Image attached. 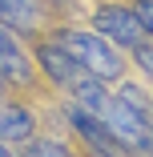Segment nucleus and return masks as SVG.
<instances>
[{
    "mask_svg": "<svg viewBox=\"0 0 153 157\" xmlns=\"http://www.w3.org/2000/svg\"><path fill=\"white\" fill-rule=\"evenodd\" d=\"M93 24H97L101 36H109V40L121 44V48H133L137 40L149 36V28L141 24L137 8H121V4H101V8L93 12Z\"/></svg>",
    "mask_w": 153,
    "mask_h": 157,
    "instance_id": "2",
    "label": "nucleus"
},
{
    "mask_svg": "<svg viewBox=\"0 0 153 157\" xmlns=\"http://www.w3.org/2000/svg\"><path fill=\"white\" fill-rule=\"evenodd\" d=\"M0 93H4V81H0Z\"/></svg>",
    "mask_w": 153,
    "mask_h": 157,
    "instance_id": "12",
    "label": "nucleus"
},
{
    "mask_svg": "<svg viewBox=\"0 0 153 157\" xmlns=\"http://www.w3.org/2000/svg\"><path fill=\"white\" fill-rule=\"evenodd\" d=\"M36 65L44 69V77H52L60 89H73V85H81V81H89V77H93V73H89L85 65H81V60L65 48V44H40L36 48Z\"/></svg>",
    "mask_w": 153,
    "mask_h": 157,
    "instance_id": "3",
    "label": "nucleus"
},
{
    "mask_svg": "<svg viewBox=\"0 0 153 157\" xmlns=\"http://www.w3.org/2000/svg\"><path fill=\"white\" fill-rule=\"evenodd\" d=\"M24 153H33V157H69V145H60V141H33L28 137Z\"/></svg>",
    "mask_w": 153,
    "mask_h": 157,
    "instance_id": "9",
    "label": "nucleus"
},
{
    "mask_svg": "<svg viewBox=\"0 0 153 157\" xmlns=\"http://www.w3.org/2000/svg\"><path fill=\"white\" fill-rule=\"evenodd\" d=\"M0 20L12 28H33L36 24V0H0Z\"/></svg>",
    "mask_w": 153,
    "mask_h": 157,
    "instance_id": "7",
    "label": "nucleus"
},
{
    "mask_svg": "<svg viewBox=\"0 0 153 157\" xmlns=\"http://www.w3.org/2000/svg\"><path fill=\"white\" fill-rule=\"evenodd\" d=\"M0 81H4V85H28V81H33L28 52L12 36V24H4V20H0Z\"/></svg>",
    "mask_w": 153,
    "mask_h": 157,
    "instance_id": "5",
    "label": "nucleus"
},
{
    "mask_svg": "<svg viewBox=\"0 0 153 157\" xmlns=\"http://www.w3.org/2000/svg\"><path fill=\"white\" fill-rule=\"evenodd\" d=\"M60 44H65L81 65L93 73V77H101V81H117L121 77V52H117V44L109 40V36H101V33H81V28H65L60 33Z\"/></svg>",
    "mask_w": 153,
    "mask_h": 157,
    "instance_id": "1",
    "label": "nucleus"
},
{
    "mask_svg": "<svg viewBox=\"0 0 153 157\" xmlns=\"http://www.w3.org/2000/svg\"><path fill=\"white\" fill-rule=\"evenodd\" d=\"M69 121H73V129H77V133H81L89 145H93V153H133V149L121 141V137L109 129L101 117H93L89 109H81L77 101L69 105Z\"/></svg>",
    "mask_w": 153,
    "mask_h": 157,
    "instance_id": "4",
    "label": "nucleus"
},
{
    "mask_svg": "<svg viewBox=\"0 0 153 157\" xmlns=\"http://www.w3.org/2000/svg\"><path fill=\"white\" fill-rule=\"evenodd\" d=\"M33 129H36L33 113H28L24 105H16V101H4V97H0V141H4L8 149L12 145H24L28 137H33Z\"/></svg>",
    "mask_w": 153,
    "mask_h": 157,
    "instance_id": "6",
    "label": "nucleus"
},
{
    "mask_svg": "<svg viewBox=\"0 0 153 157\" xmlns=\"http://www.w3.org/2000/svg\"><path fill=\"white\" fill-rule=\"evenodd\" d=\"M117 97H121V101H125V105H129V109H133L137 117H145V121H153V105L145 101V93H141L137 85H125V89H121V93H117Z\"/></svg>",
    "mask_w": 153,
    "mask_h": 157,
    "instance_id": "8",
    "label": "nucleus"
},
{
    "mask_svg": "<svg viewBox=\"0 0 153 157\" xmlns=\"http://www.w3.org/2000/svg\"><path fill=\"white\" fill-rule=\"evenodd\" d=\"M133 8H137V16H141V24L149 28V36H153V0H137Z\"/></svg>",
    "mask_w": 153,
    "mask_h": 157,
    "instance_id": "11",
    "label": "nucleus"
},
{
    "mask_svg": "<svg viewBox=\"0 0 153 157\" xmlns=\"http://www.w3.org/2000/svg\"><path fill=\"white\" fill-rule=\"evenodd\" d=\"M133 60L141 65V73H145V77H153V40H149V36L133 44Z\"/></svg>",
    "mask_w": 153,
    "mask_h": 157,
    "instance_id": "10",
    "label": "nucleus"
}]
</instances>
